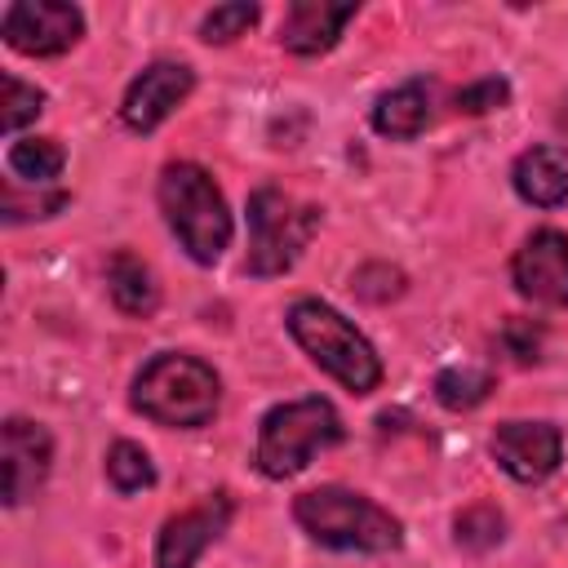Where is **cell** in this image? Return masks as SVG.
<instances>
[{"label": "cell", "instance_id": "cell-23", "mask_svg": "<svg viewBox=\"0 0 568 568\" xmlns=\"http://www.w3.org/2000/svg\"><path fill=\"white\" fill-rule=\"evenodd\" d=\"M506 98H510L506 80H479V84H470V89L457 93V111H466V115H484V111L501 106Z\"/></svg>", "mask_w": 568, "mask_h": 568}, {"label": "cell", "instance_id": "cell-14", "mask_svg": "<svg viewBox=\"0 0 568 568\" xmlns=\"http://www.w3.org/2000/svg\"><path fill=\"white\" fill-rule=\"evenodd\" d=\"M510 182H515L519 200H528L537 209H555L568 200V160L555 146H528V151H519Z\"/></svg>", "mask_w": 568, "mask_h": 568}, {"label": "cell", "instance_id": "cell-13", "mask_svg": "<svg viewBox=\"0 0 568 568\" xmlns=\"http://www.w3.org/2000/svg\"><path fill=\"white\" fill-rule=\"evenodd\" d=\"M355 18V4H328V0H293L288 13H284V27H280V44L288 53H302V58H315L324 49L337 44L342 27Z\"/></svg>", "mask_w": 568, "mask_h": 568}, {"label": "cell", "instance_id": "cell-12", "mask_svg": "<svg viewBox=\"0 0 568 568\" xmlns=\"http://www.w3.org/2000/svg\"><path fill=\"white\" fill-rule=\"evenodd\" d=\"M49 466H53L49 430L27 422V417H9L4 422V501L22 506L44 484Z\"/></svg>", "mask_w": 568, "mask_h": 568}, {"label": "cell", "instance_id": "cell-24", "mask_svg": "<svg viewBox=\"0 0 568 568\" xmlns=\"http://www.w3.org/2000/svg\"><path fill=\"white\" fill-rule=\"evenodd\" d=\"M501 342H506V351H510L519 364H528V359H537V351H541V328H537L532 320H506V324H501Z\"/></svg>", "mask_w": 568, "mask_h": 568}, {"label": "cell", "instance_id": "cell-15", "mask_svg": "<svg viewBox=\"0 0 568 568\" xmlns=\"http://www.w3.org/2000/svg\"><path fill=\"white\" fill-rule=\"evenodd\" d=\"M426 124H430V89L422 80H408V84H399V89H390V93H382L373 102V129L382 138L408 142Z\"/></svg>", "mask_w": 568, "mask_h": 568}, {"label": "cell", "instance_id": "cell-10", "mask_svg": "<svg viewBox=\"0 0 568 568\" xmlns=\"http://www.w3.org/2000/svg\"><path fill=\"white\" fill-rule=\"evenodd\" d=\"M493 457L497 466L519 479V484H541L559 470L564 457V435L550 422H506L493 435Z\"/></svg>", "mask_w": 568, "mask_h": 568}, {"label": "cell", "instance_id": "cell-4", "mask_svg": "<svg viewBox=\"0 0 568 568\" xmlns=\"http://www.w3.org/2000/svg\"><path fill=\"white\" fill-rule=\"evenodd\" d=\"M288 333L293 342L324 368L333 373L346 390L355 395H368L377 382H382V359L377 351L364 342V333H355L351 320H342L333 306L315 302V297H302L288 306Z\"/></svg>", "mask_w": 568, "mask_h": 568}, {"label": "cell", "instance_id": "cell-11", "mask_svg": "<svg viewBox=\"0 0 568 568\" xmlns=\"http://www.w3.org/2000/svg\"><path fill=\"white\" fill-rule=\"evenodd\" d=\"M231 524V497L213 493L209 501L173 515L155 537V568H191Z\"/></svg>", "mask_w": 568, "mask_h": 568}, {"label": "cell", "instance_id": "cell-9", "mask_svg": "<svg viewBox=\"0 0 568 568\" xmlns=\"http://www.w3.org/2000/svg\"><path fill=\"white\" fill-rule=\"evenodd\" d=\"M510 280L528 302L568 306V235L555 226L532 231L510 262Z\"/></svg>", "mask_w": 568, "mask_h": 568}, {"label": "cell", "instance_id": "cell-17", "mask_svg": "<svg viewBox=\"0 0 568 568\" xmlns=\"http://www.w3.org/2000/svg\"><path fill=\"white\" fill-rule=\"evenodd\" d=\"M62 164H67V151L53 138H22V142L9 146V169L18 178H27L31 186L53 182L62 173Z\"/></svg>", "mask_w": 568, "mask_h": 568}, {"label": "cell", "instance_id": "cell-8", "mask_svg": "<svg viewBox=\"0 0 568 568\" xmlns=\"http://www.w3.org/2000/svg\"><path fill=\"white\" fill-rule=\"evenodd\" d=\"M195 89V71L186 62H151L133 75V84L124 89L120 102V120L133 133H151L155 124H164L178 102H186V93Z\"/></svg>", "mask_w": 568, "mask_h": 568}, {"label": "cell", "instance_id": "cell-6", "mask_svg": "<svg viewBox=\"0 0 568 568\" xmlns=\"http://www.w3.org/2000/svg\"><path fill=\"white\" fill-rule=\"evenodd\" d=\"M320 231V209L315 204H297L293 195L275 191V186H257L248 195V257L244 271L248 275H284L302 248L311 244V235Z\"/></svg>", "mask_w": 568, "mask_h": 568}, {"label": "cell", "instance_id": "cell-20", "mask_svg": "<svg viewBox=\"0 0 568 568\" xmlns=\"http://www.w3.org/2000/svg\"><path fill=\"white\" fill-rule=\"evenodd\" d=\"M257 18H262L257 4H244V0H235V4H217V9L204 13V22H200V40H209V44H231V40L244 36Z\"/></svg>", "mask_w": 568, "mask_h": 568}, {"label": "cell", "instance_id": "cell-2", "mask_svg": "<svg viewBox=\"0 0 568 568\" xmlns=\"http://www.w3.org/2000/svg\"><path fill=\"white\" fill-rule=\"evenodd\" d=\"M155 195H160L164 222L173 226L182 248L200 266H213L222 257V248L231 244V213H226V200L213 186V178L200 164L178 160V164H164Z\"/></svg>", "mask_w": 568, "mask_h": 568}, {"label": "cell", "instance_id": "cell-21", "mask_svg": "<svg viewBox=\"0 0 568 568\" xmlns=\"http://www.w3.org/2000/svg\"><path fill=\"white\" fill-rule=\"evenodd\" d=\"M501 532H506V519H501V510L488 506V501L466 506V510L457 515V541H462L466 550H488V546L501 541Z\"/></svg>", "mask_w": 568, "mask_h": 568}, {"label": "cell", "instance_id": "cell-1", "mask_svg": "<svg viewBox=\"0 0 568 568\" xmlns=\"http://www.w3.org/2000/svg\"><path fill=\"white\" fill-rule=\"evenodd\" d=\"M293 519L306 528L311 541L328 546V550H364V555H386L404 541V528L390 510H382L377 501H368L364 493L324 484L311 488L293 501Z\"/></svg>", "mask_w": 568, "mask_h": 568}, {"label": "cell", "instance_id": "cell-22", "mask_svg": "<svg viewBox=\"0 0 568 568\" xmlns=\"http://www.w3.org/2000/svg\"><path fill=\"white\" fill-rule=\"evenodd\" d=\"M40 111H44V93L18 75H4V133H18Z\"/></svg>", "mask_w": 568, "mask_h": 568}, {"label": "cell", "instance_id": "cell-19", "mask_svg": "<svg viewBox=\"0 0 568 568\" xmlns=\"http://www.w3.org/2000/svg\"><path fill=\"white\" fill-rule=\"evenodd\" d=\"M106 479H111L120 493H138V488H151V484H155V466H151L146 448L120 439V444H111V453H106Z\"/></svg>", "mask_w": 568, "mask_h": 568}, {"label": "cell", "instance_id": "cell-7", "mask_svg": "<svg viewBox=\"0 0 568 568\" xmlns=\"http://www.w3.org/2000/svg\"><path fill=\"white\" fill-rule=\"evenodd\" d=\"M0 31L9 49L31 53V58H53V53H67L84 36V13L62 0H18L4 9Z\"/></svg>", "mask_w": 568, "mask_h": 568}, {"label": "cell", "instance_id": "cell-16", "mask_svg": "<svg viewBox=\"0 0 568 568\" xmlns=\"http://www.w3.org/2000/svg\"><path fill=\"white\" fill-rule=\"evenodd\" d=\"M106 288H111V302L124 315H151L160 306V284H155L151 266L142 257H133L129 248H115L111 253V262H106Z\"/></svg>", "mask_w": 568, "mask_h": 568}, {"label": "cell", "instance_id": "cell-3", "mask_svg": "<svg viewBox=\"0 0 568 568\" xmlns=\"http://www.w3.org/2000/svg\"><path fill=\"white\" fill-rule=\"evenodd\" d=\"M217 399H222L217 373L204 359L178 351L155 355L133 382V408L160 426H186V430L209 426Z\"/></svg>", "mask_w": 568, "mask_h": 568}, {"label": "cell", "instance_id": "cell-5", "mask_svg": "<svg viewBox=\"0 0 568 568\" xmlns=\"http://www.w3.org/2000/svg\"><path fill=\"white\" fill-rule=\"evenodd\" d=\"M342 417L328 399L311 395V399H288V404H275L262 426H257V470L266 479H288L297 475L315 453L342 444Z\"/></svg>", "mask_w": 568, "mask_h": 568}, {"label": "cell", "instance_id": "cell-18", "mask_svg": "<svg viewBox=\"0 0 568 568\" xmlns=\"http://www.w3.org/2000/svg\"><path fill=\"white\" fill-rule=\"evenodd\" d=\"M488 390H493V373H488V368L462 364V368H444V373L435 377V399H439L444 408H453V413H466V408L484 404Z\"/></svg>", "mask_w": 568, "mask_h": 568}]
</instances>
